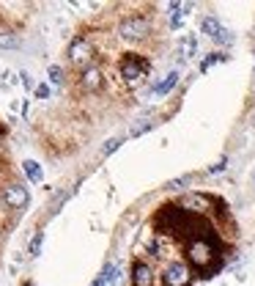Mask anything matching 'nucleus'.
I'll return each mask as SVG.
<instances>
[{
    "label": "nucleus",
    "instance_id": "nucleus-1",
    "mask_svg": "<svg viewBox=\"0 0 255 286\" xmlns=\"http://www.w3.org/2000/svg\"><path fill=\"white\" fill-rule=\"evenodd\" d=\"M214 256H217V253H214L211 242H208L206 237H198V239H192V242H190V262L195 264L198 270H206L208 264H211Z\"/></svg>",
    "mask_w": 255,
    "mask_h": 286
},
{
    "label": "nucleus",
    "instance_id": "nucleus-2",
    "mask_svg": "<svg viewBox=\"0 0 255 286\" xmlns=\"http://www.w3.org/2000/svg\"><path fill=\"white\" fill-rule=\"evenodd\" d=\"M146 69H149V64H146L140 55H135V53H129L124 61H121V74H124L129 83H137V80L146 74Z\"/></svg>",
    "mask_w": 255,
    "mask_h": 286
},
{
    "label": "nucleus",
    "instance_id": "nucleus-3",
    "mask_svg": "<svg viewBox=\"0 0 255 286\" xmlns=\"http://www.w3.org/2000/svg\"><path fill=\"white\" fill-rule=\"evenodd\" d=\"M149 30H151V22L146 17H126L124 22H121L118 33L124 36V39H143Z\"/></svg>",
    "mask_w": 255,
    "mask_h": 286
},
{
    "label": "nucleus",
    "instance_id": "nucleus-4",
    "mask_svg": "<svg viewBox=\"0 0 255 286\" xmlns=\"http://www.w3.org/2000/svg\"><path fill=\"white\" fill-rule=\"evenodd\" d=\"M91 58H94V47H91V42L88 39H74L71 42V47H69V61L74 66H88L91 64Z\"/></svg>",
    "mask_w": 255,
    "mask_h": 286
},
{
    "label": "nucleus",
    "instance_id": "nucleus-5",
    "mask_svg": "<svg viewBox=\"0 0 255 286\" xmlns=\"http://www.w3.org/2000/svg\"><path fill=\"white\" fill-rule=\"evenodd\" d=\"M162 278H165L167 286H187L190 284V267L184 262H170L162 273Z\"/></svg>",
    "mask_w": 255,
    "mask_h": 286
},
{
    "label": "nucleus",
    "instance_id": "nucleus-6",
    "mask_svg": "<svg viewBox=\"0 0 255 286\" xmlns=\"http://www.w3.org/2000/svg\"><path fill=\"white\" fill-rule=\"evenodd\" d=\"M3 201H6L11 209H25L28 201H30V196L22 185H8L6 190H3Z\"/></svg>",
    "mask_w": 255,
    "mask_h": 286
},
{
    "label": "nucleus",
    "instance_id": "nucleus-7",
    "mask_svg": "<svg viewBox=\"0 0 255 286\" xmlns=\"http://www.w3.org/2000/svg\"><path fill=\"white\" fill-rule=\"evenodd\" d=\"M181 209L184 212H208L211 209V198L201 196V193H190L187 198H181Z\"/></svg>",
    "mask_w": 255,
    "mask_h": 286
},
{
    "label": "nucleus",
    "instance_id": "nucleus-8",
    "mask_svg": "<svg viewBox=\"0 0 255 286\" xmlns=\"http://www.w3.org/2000/svg\"><path fill=\"white\" fill-rule=\"evenodd\" d=\"M132 284H135V286H151V284H154V273H151L149 264L137 262L135 267H132Z\"/></svg>",
    "mask_w": 255,
    "mask_h": 286
},
{
    "label": "nucleus",
    "instance_id": "nucleus-9",
    "mask_svg": "<svg viewBox=\"0 0 255 286\" xmlns=\"http://www.w3.org/2000/svg\"><path fill=\"white\" fill-rule=\"evenodd\" d=\"M102 85V69L99 66H88L83 72V88L85 91H96Z\"/></svg>",
    "mask_w": 255,
    "mask_h": 286
},
{
    "label": "nucleus",
    "instance_id": "nucleus-10",
    "mask_svg": "<svg viewBox=\"0 0 255 286\" xmlns=\"http://www.w3.org/2000/svg\"><path fill=\"white\" fill-rule=\"evenodd\" d=\"M176 83H178V72L173 69V72H167L165 77H162L159 83L154 85V94H156V96H165V94H170V91L176 88Z\"/></svg>",
    "mask_w": 255,
    "mask_h": 286
},
{
    "label": "nucleus",
    "instance_id": "nucleus-11",
    "mask_svg": "<svg viewBox=\"0 0 255 286\" xmlns=\"http://www.w3.org/2000/svg\"><path fill=\"white\" fill-rule=\"evenodd\" d=\"M201 30L208 36V39H214V36L222 30V25H220V19H217V17H203L201 19Z\"/></svg>",
    "mask_w": 255,
    "mask_h": 286
},
{
    "label": "nucleus",
    "instance_id": "nucleus-12",
    "mask_svg": "<svg viewBox=\"0 0 255 286\" xmlns=\"http://www.w3.org/2000/svg\"><path fill=\"white\" fill-rule=\"evenodd\" d=\"M19 36L17 33H11V30H3V33H0V50H17L19 47Z\"/></svg>",
    "mask_w": 255,
    "mask_h": 286
},
{
    "label": "nucleus",
    "instance_id": "nucleus-13",
    "mask_svg": "<svg viewBox=\"0 0 255 286\" xmlns=\"http://www.w3.org/2000/svg\"><path fill=\"white\" fill-rule=\"evenodd\" d=\"M195 50H198V42H195V36H184V39H181V44H178V55H195Z\"/></svg>",
    "mask_w": 255,
    "mask_h": 286
},
{
    "label": "nucleus",
    "instance_id": "nucleus-14",
    "mask_svg": "<svg viewBox=\"0 0 255 286\" xmlns=\"http://www.w3.org/2000/svg\"><path fill=\"white\" fill-rule=\"evenodd\" d=\"M211 42H214V44H220V47H231V44L236 42V33H233V30H228V28H222L220 33L211 39Z\"/></svg>",
    "mask_w": 255,
    "mask_h": 286
},
{
    "label": "nucleus",
    "instance_id": "nucleus-15",
    "mask_svg": "<svg viewBox=\"0 0 255 286\" xmlns=\"http://www.w3.org/2000/svg\"><path fill=\"white\" fill-rule=\"evenodd\" d=\"M25 173H28V179H30V182H42V179H44L42 165H39V162H33V160H28V162H25Z\"/></svg>",
    "mask_w": 255,
    "mask_h": 286
},
{
    "label": "nucleus",
    "instance_id": "nucleus-16",
    "mask_svg": "<svg viewBox=\"0 0 255 286\" xmlns=\"http://www.w3.org/2000/svg\"><path fill=\"white\" fill-rule=\"evenodd\" d=\"M187 185H192V173H184V176H178V179H170V182H167V190H184Z\"/></svg>",
    "mask_w": 255,
    "mask_h": 286
},
{
    "label": "nucleus",
    "instance_id": "nucleus-17",
    "mask_svg": "<svg viewBox=\"0 0 255 286\" xmlns=\"http://www.w3.org/2000/svg\"><path fill=\"white\" fill-rule=\"evenodd\" d=\"M47 77H50V83H52V85H60V83H63V69L52 64V66L47 69Z\"/></svg>",
    "mask_w": 255,
    "mask_h": 286
},
{
    "label": "nucleus",
    "instance_id": "nucleus-18",
    "mask_svg": "<svg viewBox=\"0 0 255 286\" xmlns=\"http://www.w3.org/2000/svg\"><path fill=\"white\" fill-rule=\"evenodd\" d=\"M121 143H124V138H110V141H107L104 146H102V157H107V154H113V151L118 149Z\"/></svg>",
    "mask_w": 255,
    "mask_h": 286
},
{
    "label": "nucleus",
    "instance_id": "nucleus-19",
    "mask_svg": "<svg viewBox=\"0 0 255 286\" xmlns=\"http://www.w3.org/2000/svg\"><path fill=\"white\" fill-rule=\"evenodd\" d=\"M42 242H44V231H36V237L30 239V256H39V253H42Z\"/></svg>",
    "mask_w": 255,
    "mask_h": 286
},
{
    "label": "nucleus",
    "instance_id": "nucleus-20",
    "mask_svg": "<svg viewBox=\"0 0 255 286\" xmlns=\"http://www.w3.org/2000/svg\"><path fill=\"white\" fill-rule=\"evenodd\" d=\"M217 61H222V55H220V53H211V55H208V58L201 64V72H208V66H214Z\"/></svg>",
    "mask_w": 255,
    "mask_h": 286
},
{
    "label": "nucleus",
    "instance_id": "nucleus-21",
    "mask_svg": "<svg viewBox=\"0 0 255 286\" xmlns=\"http://www.w3.org/2000/svg\"><path fill=\"white\" fill-rule=\"evenodd\" d=\"M225 165H228V160L222 157V160L217 162V165H211V168H208V173H222V171H225Z\"/></svg>",
    "mask_w": 255,
    "mask_h": 286
},
{
    "label": "nucleus",
    "instance_id": "nucleus-22",
    "mask_svg": "<svg viewBox=\"0 0 255 286\" xmlns=\"http://www.w3.org/2000/svg\"><path fill=\"white\" fill-rule=\"evenodd\" d=\"M36 96H39V99H47V96H50V85H36Z\"/></svg>",
    "mask_w": 255,
    "mask_h": 286
},
{
    "label": "nucleus",
    "instance_id": "nucleus-23",
    "mask_svg": "<svg viewBox=\"0 0 255 286\" xmlns=\"http://www.w3.org/2000/svg\"><path fill=\"white\" fill-rule=\"evenodd\" d=\"M19 77H22V85H25V88H33V77H30L28 72H19Z\"/></svg>",
    "mask_w": 255,
    "mask_h": 286
},
{
    "label": "nucleus",
    "instance_id": "nucleus-24",
    "mask_svg": "<svg viewBox=\"0 0 255 286\" xmlns=\"http://www.w3.org/2000/svg\"><path fill=\"white\" fill-rule=\"evenodd\" d=\"M151 124H137V127H132V135H140V132H146Z\"/></svg>",
    "mask_w": 255,
    "mask_h": 286
},
{
    "label": "nucleus",
    "instance_id": "nucleus-25",
    "mask_svg": "<svg viewBox=\"0 0 255 286\" xmlns=\"http://www.w3.org/2000/svg\"><path fill=\"white\" fill-rule=\"evenodd\" d=\"M253 182H255V171H253Z\"/></svg>",
    "mask_w": 255,
    "mask_h": 286
}]
</instances>
